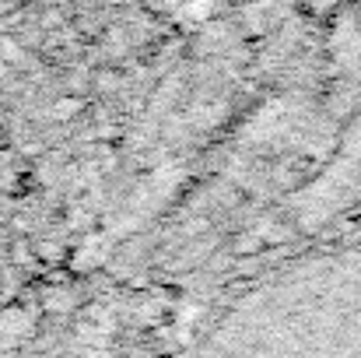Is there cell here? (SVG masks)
Returning <instances> with one entry per match:
<instances>
[{
    "label": "cell",
    "instance_id": "1",
    "mask_svg": "<svg viewBox=\"0 0 361 358\" xmlns=\"http://www.w3.org/2000/svg\"><path fill=\"white\" fill-rule=\"evenodd\" d=\"M341 7L344 0H298V14L309 21H330Z\"/></svg>",
    "mask_w": 361,
    "mask_h": 358
}]
</instances>
